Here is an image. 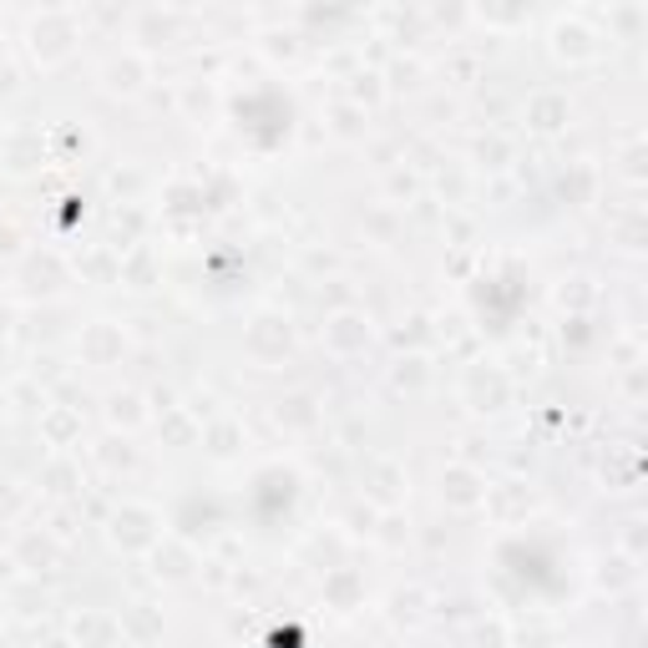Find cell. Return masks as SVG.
<instances>
[{
    "mask_svg": "<svg viewBox=\"0 0 648 648\" xmlns=\"http://www.w3.org/2000/svg\"><path fill=\"white\" fill-rule=\"evenodd\" d=\"M441 497H451L456 507H471V502H482L486 492L476 486V476H471V471H446V476H441Z\"/></svg>",
    "mask_w": 648,
    "mask_h": 648,
    "instance_id": "6da1fadb",
    "label": "cell"
},
{
    "mask_svg": "<svg viewBox=\"0 0 648 648\" xmlns=\"http://www.w3.org/2000/svg\"><path fill=\"white\" fill-rule=\"evenodd\" d=\"M138 405H142V400L138 396H117V400H111V421H117V426H122V421H127V426H132V421H138Z\"/></svg>",
    "mask_w": 648,
    "mask_h": 648,
    "instance_id": "7a4b0ae2",
    "label": "cell"
}]
</instances>
